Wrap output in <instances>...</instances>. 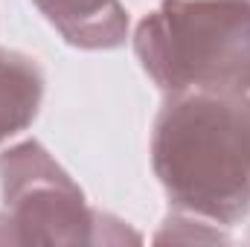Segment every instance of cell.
<instances>
[{
  "label": "cell",
  "instance_id": "7a4b0ae2",
  "mask_svg": "<svg viewBox=\"0 0 250 247\" xmlns=\"http://www.w3.org/2000/svg\"><path fill=\"white\" fill-rule=\"evenodd\" d=\"M134 53L163 93H250V0H160Z\"/></svg>",
  "mask_w": 250,
  "mask_h": 247
},
{
  "label": "cell",
  "instance_id": "5b68a950",
  "mask_svg": "<svg viewBox=\"0 0 250 247\" xmlns=\"http://www.w3.org/2000/svg\"><path fill=\"white\" fill-rule=\"evenodd\" d=\"M47 93L41 62L21 50H0V145L35 123Z\"/></svg>",
  "mask_w": 250,
  "mask_h": 247
},
{
  "label": "cell",
  "instance_id": "6da1fadb",
  "mask_svg": "<svg viewBox=\"0 0 250 247\" xmlns=\"http://www.w3.org/2000/svg\"><path fill=\"white\" fill-rule=\"evenodd\" d=\"M151 169L172 209L233 227L250 215V93H166Z\"/></svg>",
  "mask_w": 250,
  "mask_h": 247
},
{
  "label": "cell",
  "instance_id": "277c9868",
  "mask_svg": "<svg viewBox=\"0 0 250 247\" xmlns=\"http://www.w3.org/2000/svg\"><path fill=\"white\" fill-rule=\"evenodd\" d=\"M38 12L79 50H117L128 38L123 0H32Z\"/></svg>",
  "mask_w": 250,
  "mask_h": 247
},
{
  "label": "cell",
  "instance_id": "3957f363",
  "mask_svg": "<svg viewBox=\"0 0 250 247\" xmlns=\"http://www.w3.org/2000/svg\"><path fill=\"white\" fill-rule=\"evenodd\" d=\"M0 245H123L140 242L125 221L87 204L38 140L0 151Z\"/></svg>",
  "mask_w": 250,
  "mask_h": 247
}]
</instances>
